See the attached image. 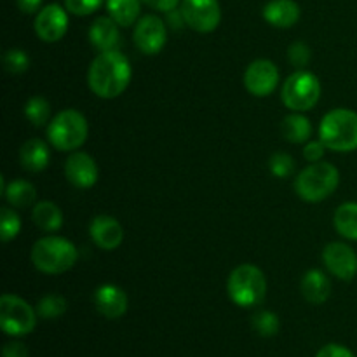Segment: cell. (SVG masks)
Segmentation results:
<instances>
[{
	"mask_svg": "<svg viewBox=\"0 0 357 357\" xmlns=\"http://www.w3.org/2000/svg\"><path fill=\"white\" fill-rule=\"evenodd\" d=\"M33 223L40 230L45 232H56L61 229L63 225V213L54 202L51 201H42L33 206V213H31Z\"/></svg>",
	"mask_w": 357,
	"mask_h": 357,
	"instance_id": "21",
	"label": "cell"
},
{
	"mask_svg": "<svg viewBox=\"0 0 357 357\" xmlns=\"http://www.w3.org/2000/svg\"><path fill=\"white\" fill-rule=\"evenodd\" d=\"M229 296L236 305L255 307L267 295V279L264 272L250 264L239 265L229 275Z\"/></svg>",
	"mask_w": 357,
	"mask_h": 357,
	"instance_id": "4",
	"label": "cell"
},
{
	"mask_svg": "<svg viewBox=\"0 0 357 357\" xmlns=\"http://www.w3.org/2000/svg\"><path fill=\"white\" fill-rule=\"evenodd\" d=\"M338 181H340V173L333 164L314 162L298 174L295 190L303 201L319 202L337 190Z\"/></svg>",
	"mask_w": 357,
	"mask_h": 357,
	"instance_id": "5",
	"label": "cell"
},
{
	"mask_svg": "<svg viewBox=\"0 0 357 357\" xmlns=\"http://www.w3.org/2000/svg\"><path fill=\"white\" fill-rule=\"evenodd\" d=\"M181 17L192 30L209 33L222 21L218 0H181Z\"/></svg>",
	"mask_w": 357,
	"mask_h": 357,
	"instance_id": "9",
	"label": "cell"
},
{
	"mask_svg": "<svg viewBox=\"0 0 357 357\" xmlns=\"http://www.w3.org/2000/svg\"><path fill=\"white\" fill-rule=\"evenodd\" d=\"M107 9L119 26H131L139 16V0H107Z\"/></svg>",
	"mask_w": 357,
	"mask_h": 357,
	"instance_id": "25",
	"label": "cell"
},
{
	"mask_svg": "<svg viewBox=\"0 0 357 357\" xmlns=\"http://www.w3.org/2000/svg\"><path fill=\"white\" fill-rule=\"evenodd\" d=\"M87 121L80 112L63 110L56 115L47 128L49 142L61 152L77 150L87 139Z\"/></svg>",
	"mask_w": 357,
	"mask_h": 357,
	"instance_id": "6",
	"label": "cell"
},
{
	"mask_svg": "<svg viewBox=\"0 0 357 357\" xmlns=\"http://www.w3.org/2000/svg\"><path fill=\"white\" fill-rule=\"evenodd\" d=\"M319 136L333 152H352L357 149V114L349 108L328 112L319 126Z\"/></svg>",
	"mask_w": 357,
	"mask_h": 357,
	"instance_id": "3",
	"label": "cell"
},
{
	"mask_svg": "<svg viewBox=\"0 0 357 357\" xmlns=\"http://www.w3.org/2000/svg\"><path fill=\"white\" fill-rule=\"evenodd\" d=\"M103 0H65V9L75 16H89L100 9Z\"/></svg>",
	"mask_w": 357,
	"mask_h": 357,
	"instance_id": "32",
	"label": "cell"
},
{
	"mask_svg": "<svg viewBox=\"0 0 357 357\" xmlns=\"http://www.w3.org/2000/svg\"><path fill=\"white\" fill-rule=\"evenodd\" d=\"M68 30V14L58 3H49L35 17V33L44 42H58Z\"/></svg>",
	"mask_w": 357,
	"mask_h": 357,
	"instance_id": "13",
	"label": "cell"
},
{
	"mask_svg": "<svg viewBox=\"0 0 357 357\" xmlns=\"http://www.w3.org/2000/svg\"><path fill=\"white\" fill-rule=\"evenodd\" d=\"M77 258V248L63 237H42L31 248V261L44 274H63L75 265Z\"/></svg>",
	"mask_w": 357,
	"mask_h": 357,
	"instance_id": "2",
	"label": "cell"
},
{
	"mask_svg": "<svg viewBox=\"0 0 357 357\" xmlns=\"http://www.w3.org/2000/svg\"><path fill=\"white\" fill-rule=\"evenodd\" d=\"M268 166H271V171L274 176L288 178L293 173V169H295V160L288 153H274Z\"/></svg>",
	"mask_w": 357,
	"mask_h": 357,
	"instance_id": "31",
	"label": "cell"
},
{
	"mask_svg": "<svg viewBox=\"0 0 357 357\" xmlns=\"http://www.w3.org/2000/svg\"><path fill=\"white\" fill-rule=\"evenodd\" d=\"M2 356L3 357H28V349L26 345L21 344V342H9V344L3 345Z\"/></svg>",
	"mask_w": 357,
	"mask_h": 357,
	"instance_id": "36",
	"label": "cell"
},
{
	"mask_svg": "<svg viewBox=\"0 0 357 357\" xmlns=\"http://www.w3.org/2000/svg\"><path fill=\"white\" fill-rule=\"evenodd\" d=\"M279 84V70L268 59H257L244 73V86L253 96L264 98L275 91Z\"/></svg>",
	"mask_w": 357,
	"mask_h": 357,
	"instance_id": "11",
	"label": "cell"
},
{
	"mask_svg": "<svg viewBox=\"0 0 357 357\" xmlns=\"http://www.w3.org/2000/svg\"><path fill=\"white\" fill-rule=\"evenodd\" d=\"M119 38V24L114 17L101 16L91 24L89 28V40L100 51H112V49L117 47Z\"/></svg>",
	"mask_w": 357,
	"mask_h": 357,
	"instance_id": "17",
	"label": "cell"
},
{
	"mask_svg": "<svg viewBox=\"0 0 357 357\" xmlns=\"http://www.w3.org/2000/svg\"><path fill=\"white\" fill-rule=\"evenodd\" d=\"M20 160L21 166L26 171L40 173V171H44L49 166L51 153H49L47 145L42 139L33 138L23 143V146L20 150Z\"/></svg>",
	"mask_w": 357,
	"mask_h": 357,
	"instance_id": "20",
	"label": "cell"
},
{
	"mask_svg": "<svg viewBox=\"0 0 357 357\" xmlns=\"http://www.w3.org/2000/svg\"><path fill=\"white\" fill-rule=\"evenodd\" d=\"M316 357H356L352 354V351H349L347 347L338 344H328L317 352Z\"/></svg>",
	"mask_w": 357,
	"mask_h": 357,
	"instance_id": "34",
	"label": "cell"
},
{
	"mask_svg": "<svg viewBox=\"0 0 357 357\" xmlns=\"http://www.w3.org/2000/svg\"><path fill=\"white\" fill-rule=\"evenodd\" d=\"M135 44L143 54H157V52L162 51V47L166 45L167 40V30L164 21L159 16H143L142 20L136 23L135 28Z\"/></svg>",
	"mask_w": 357,
	"mask_h": 357,
	"instance_id": "10",
	"label": "cell"
},
{
	"mask_svg": "<svg viewBox=\"0 0 357 357\" xmlns=\"http://www.w3.org/2000/svg\"><path fill=\"white\" fill-rule=\"evenodd\" d=\"M142 2H145L152 9L160 10V13H171V10L176 9L181 0H142Z\"/></svg>",
	"mask_w": 357,
	"mask_h": 357,
	"instance_id": "37",
	"label": "cell"
},
{
	"mask_svg": "<svg viewBox=\"0 0 357 357\" xmlns=\"http://www.w3.org/2000/svg\"><path fill=\"white\" fill-rule=\"evenodd\" d=\"M281 132L289 143H305L312 135V126L307 117L293 114L282 121Z\"/></svg>",
	"mask_w": 357,
	"mask_h": 357,
	"instance_id": "23",
	"label": "cell"
},
{
	"mask_svg": "<svg viewBox=\"0 0 357 357\" xmlns=\"http://www.w3.org/2000/svg\"><path fill=\"white\" fill-rule=\"evenodd\" d=\"M24 115L35 128H42L47 124L49 117H51V105L45 98L33 96L24 105Z\"/></svg>",
	"mask_w": 357,
	"mask_h": 357,
	"instance_id": "26",
	"label": "cell"
},
{
	"mask_svg": "<svg viewBox=\"0 0 357 357\" xmlns=\"http://www.w3.org/2000/svg\"><path fill=\"white\" fill-rule=\"evenodd\" d=\"M3 66L9 73H23L30 66V58L21 49H9L3 54Z\"/></svg>",
	"mask_w": 357,
	"mask_h": 357,
	"instance_id": "30",
	"label": "cell"
},
{
	"mask_svg": "<svg viewBox=\"0 0 357 357\" xmlns=\"http://www.w3.org/2000/svg\"><path fill=\"white\" fill-rule=\"evenodd\" d=\"M66 180L77 188H91L98 181V166L86 152H75L65 164Z\"/></svg>",
	"mask_w": 357,
	"mask_h": 357,
	"instance_id": "14",
	"label": "cell"
},
{
	"mask_svg": "<svg viewBox=\"0 0 357 357\" xmlns=\"http://www.w3.org/2000/svg\"><path fill=\"white\" fill-rule=\"evenodd\" d=\"M94 303L98 312L108 319H119L128 310V295L119 286L103 284L94 293Z\"/></svg>",
	"mask_w": 357,
	"mask_h": 357,
	"instance_id": "16",
	"label": "cell"
},
{
	"mask_svg": "<svg viewBox=\"0 0 357 357\" xmlns=\"http://www.w3.org/2000/svg\"><path fill=\"white\" fill-rule=\"evenodd\" d=\"M251 324H253L255 331L261 337H274L279 331V319L271 310H260V312L255 314Z\"/></svg>",
	"mask_w": 357,
	"mask_h": 357,
	"instance_id": "29",
	"label": "cell"
},
{
	"mask_svg": "<svg viewBox=\"0 0 357 357\" xmlns=\"http://www.w3.org/2000/svg\"><path fill=\"white\" fill-rule=\"evenodd\" d=\"M17 7L21 9V13L24 14H33L35 10L40 9L42 0H16Z\"/></svg>",
	"mask_w": 357,
	"mask_h": 357,
	"instance_id": "38",
	"label": "cell"
},
{
	"mask_svg": "<svg viewBox=\"0 0 357 357\" xmlns=\"http://www.w3.org/2000/svg\"><path fill=\"white\" fill-rule=\"evenodd\" d=\"M20 230H21L20 216L14 213V209L3 206V208L0 209V232H2L0 236H2L3 243L13 241L14 237L20 234Z\"/></svg>",
	"mask_w": 357,
	"mask_h": 357,
	"instance_id": "28",
	"label": "cell"
},
{
	"mask_svg": "<svg viewBox=\"0 0 357 357\" xmlns=\"http://www.w3.org/2000/svg\"><path fill=\"white\" fill-rule=\"evenodd\" d=\"M282 101L293 112L312 110L321 98V82L314 73L298 70L286 79L281 91Z\"/></svg>",
	"mask_w": 357,
	"mask_h": 357,
	"instance_id": "7",
	"label": "cell"
},
{
	"mask_svg": "<svg viewBox=\"0 0 357 357\" xmlns=\"http://www.w3.org/2000/svg\"><path fill=\"white\" fill-rule=\"evenodd\" d=\"M324 143L323 142H309L307 146L303 149V157L310 162H319L324 155Z\"/></svg>",
	"mask_w": 357,
	"mask_h": 357,
	"instance_id": "35",
	"label": "cell"
},
{
	"mask_svg": "<svg viewBox=\"0 0 357 357\" xmlns=\"http://www.w3.org/2000/svg\"><path fill=\"white\" fill-rule=\"evenodd\" d=\"M37 312L16 295H3L0 298V326L10 337H23L33 331Z\"/></svg>",
	"mask_w": 357,
	"mask_h": 357,
	"instance_id": "8",
	"label": "cell"
},
{
	"mask_svg": "<svg viewBox=\"0 0 357 357\" xmlns=\"http://www.w3.org/2000/svg\"><path fill=\"white\" fill-rule=\"evenodd\" d=\"M89 234L94 244L105 251H114L124 241V229L114 216L101 215L93 220L89 227Z\"/></svg>",
	"mask_w": 357,
	"mask_h": 357,
	"instance_id": "15",
	"label": "cell"
},
{
	"mask_svg": "<svg viewBox=\"0 0 357 357\" xmlns=\"http://www.w3.org/2000/svg\"><path fill=\"white\" fill-rule=\"evenodd\" d=\"M87 82L96 96L105 100L121 96L131 82L129 59L117 49L101 51L91 63Z\"/></svg>",
	"mask_w": 357,
	"mask_h": 357,
	"instance_id": "1",
	"label": "cell"
},
{
	"mask_svg": "<svg viewBox=\"0 0 357 357\" xmlns=\"http://www.w3.org/2000/svg\"><path fill=\"white\" fill-rule=\"evenodd\" d=\"M6 195L7 202L14 208H28L35 202L37 199V190L31 183L24 180H14L10 181L9 185L6 187L3 194Z\"/></svg>",
	"mask_w": 357,
	"mask_h": 357,
	"instance_id": "24",
	"label": "cell"
},
{
	"mask_svg": "<svg viewBox=\"0 0 357 357\" xmlns=\"http://www.w3.org/2000/svg\"><path fill=\"white\" fill-rule=\"evenodd\" d=\"M68 309V303L61 295H45L38 300L37 314L44 319H58Z\"/></svg>",
	"mask_w": 357,
	"mask_h": 357,
	"instance_id": "27",
	"label": "cell"
},
{
	"mask_svg": "<svg viewBox=\"0 0 357 357\" xmlns=\"http://www.w3.org/2000/svg\"><path fill=\"white\" fill-rule=\"evenodd\" d=\"M300 289H302V295L307 302L314 303V305H321V303L330 298L331 282L324 272L314 268V271H309L303 275Z\"/></svg>",
	"mask_w": 357,
	"mask_h": 357,
	"instance_id": "19",
	"label": "cell"
},
{
	"mask_svg": "<svg viewBox=\"0 0 357 357\" xmlns=\"http://www.w3.org/2000/svg\"><path fill=\"white\" fill-rule=\"evenodd\" d=\"M288 59L295 66H305L310 61V49L303 42H295L288 49Z\"/></svg>",
	"mask_w": 357,
	"mask_h": 357,
	"instance_id": "33",
	"label": "cell"
},
{
	"mask_svg": "<svg viewBox=\"0 0 357 357\" xmlns=\"http://www.w3.org/2000/svg\"><path fill=\"white\" fill-rule=\"evenodd\" d=\"M264 17L278 28H289L300 20V7L295 0H271L264 7Z\"/></svg>",
	"mask_w": 357,
	"mask_h": 357,
	"instance_id": "18",
	"label": "cell"
},
{
	"mask_svg": "<svg viewBox=\"0 0 357 357\" xmlns=\"http://www.w3.org/2000/svg\"><path fill=\"white\" fill-rule=\"evenodd\" d=\"M335 229L345 239L357 241V202H345L335 211Z\"/></svg>",
	"mask_w": 357,
	"mask_h": 357,
	"instance_id": "22",
	"label": "cell"
},
{
	"mask_svg": "<svg viewBox=\"0 0 357 357\" xmlns=\"http://www.w3.org/2000/svg\"><path fill=\"white\" fill-rule=\"evenodd\" d=\"M323 261L328 271L342 281H352L357 275V255L347 244H328L323 251Z\"/></svg>",
	"mask_w": 357,
	"mask_h": 357,
	"instance_id": "12",
	"label": "cell"
}]
</instances>
